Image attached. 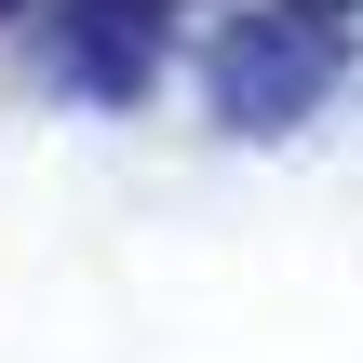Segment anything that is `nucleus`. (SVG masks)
I'll list each match as a JSON object with an SVG mask.
<instances>
[{
    "mask_svg": "<svg viewBox=\"0 0 363 363\" xmlns=\"http://www.w3.org/2000/svg\"><path fill=\"white\" fill-rule=\"evenodd\" d=\"M0 13H13V0H0Z\"/></svg>",
    "mask_w": 363,
    "mask_h": 363,
    "instance_id": "2",
    "label": "nucleus"
},
{
    "mask_svg": "<svg viewBox=\"0 0 363 363\" xmlns=\"http://www.w3.org/2000/svg\"><path fill=\"white\" fill-rule=\"evenodd\" d=\"M337 54H350V0H269V13H242V27L216 40V108H229L242 135H283V121H310V94L337 81Z\"/></svg>",
    "mask_w": 363,
    "mask_h": 363,
    "instance_id": "1",
    "label": "nucleus"
}]
</instances>
